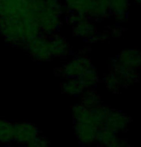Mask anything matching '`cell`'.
<instances>
[{"label":"cell","mask_w":141,"mask_h":147,"mask_svg":"<svg viewBox=\"0 0 141 147\" xmlns=\"http://www.w3.org/2000/svg\"><path fill=\"white\" fill-rule=\"evenodd\" d=\"M49 44L53 58L65 57L69 55L70 47L65 38L61 34H54L52 36H49Z\"/></svg>","instance_id":"ba28073f"},{"label":"cell","mask_w":141,"mask_h":147,"mask_svg":"<svg viewBox=\"0 0 141 147\" xmlns=\"http://www.w3.org/2000/svg\"><path fill=\"white\" fill-rule=\"evenodd\" d=\"M14 140V124L0 119V143H10Z\"/></svg>","instance_id":"5bb4252c"},{"label":"cell","mask_w":141,"mask_h":147,"mask_svg":"<svg viewBox=\"0 0 141 147\" xmlns=\"http://www.w3.org/2000/svg\"><path fill=\"white\" fill-rule=\"evenodd\" d=\"M31 0H0V17L21 16L29 13Z\"/></svg>","instance_id":"8992f818"},{"label":"cell","mask_w":141,"mask_h":147,"mask_svg":"<svg viewBox=\"0 0 141 147\" xmlns=\"http://www.w3.org/2000/svg\"><path fill=\"white\" fill-rule=\"evenodd\" d=\"M91 67V62L89 57L79 55L63 64L59 72L65 78H78Z\"/></svg>","instance_id":"5b68a950"},{"label":"cell","mask_w":141,"mask_h":147,"mask_svg":"<svg viewBox=\"0 0 141 147\" xmlns=\"http://www.w3.org/2000/svg\"><path fill=\"white\" fill-rule=\"evenodd\" d=\"M0 34L9 44L23 49L35 37L42 34L30 13L0 20Z\"/></svg>","instance_id":"6da1fadb"},{"label":"cell","mask_w":141,"mask_h":147,"mask_svg":"<svg viewBox=\"0 0 141 147\" xmlns=\"http://www.w3.org/2000/svg\"><path fill=\"white\" fill-rule=\"evenodd\" d=\"M77 79L81 82V84L83 85L84 88H87L96 83L97 80H98V76H97L95 69L91 67L87 72H84L81 76H79Z\"/></svg>","instance_id":"9a60e30c"},{"label":"cell","mask_w":141,"mask_h":147,"mask_svg":"<svg viewBox=\"0 0 141 147\" xmlns=\"http://www.w3.org/2000/svg\"><path fill=\"white\" fill-rule=\"evenodd\" d=\"M23 50H25L33 58L40 61H49L53 58L50 50L49 36L42 34L28 42Z\"/></svg>","instance_id":"277c9868"},{"label":"cell","mask_w":141,"mask_h":147,"mask_svg":"<svg viewBox=\"0 0 141 147\" xmlns=\"http://www.w3.org/2000/svg\"><path fill=\"white\" fill-rule=\"evenodd\" d=\"M129 0H110V13L114 14L118 21H125L127 18Z\"/></svg>","instance_id":"7c38bea8"},{"label":"cell","mask_w":141,"mask_h":147,"mask_svg":"<svg viewBox=\"0 0 141 147\" xmlns=\"http://www.w3.org/2000/svg\"><path fill=\"white\" fill-rule=\"evenodd\" d=\"M40 135V129L34 123L21 122L14 124V140L19 144H27Z\"/></svg>","instance_id":"52a82bcc"},{"label":"cell","mask_w":141,"mask_h":147,"mask_svg":"<svg viewBox=\"0 0 141 147\" xmlns=\"http://www.w3.org/2000/svg\"><path fill=\"white\" fill-rule=\"evenodd\" d=\"M84 87L77 78H65L61 83V91L69 96H78L83 92Z\"/></svg>","instance_id":"4fadbf2b"},{"label":"cell","mask_w":141,"mask_h":147,"mask_svg":"<svg viewBox=\"0 0 141 147\" xmlns=\"http://www.w3.org/2000/svg\"><path fill=\"white\" fill-rule=\"evenodd\" d=\"M66 13L61 0H31L29 13L36 21L40 33L52 36L63 24Z\"/></svg>","instance_id":"7a4b0ae2"},{"label":"cell","mask_w":141,"mask_h":147,"mask_svg":"<svg viewBox=\"0 0 141 147\" xmlns=\"http://www.w3.org/2000/svg\"><path fill=\"white\" fill-rule=\"evenodd\" d=\"M48 143H49L48 140L40 135V136H37V138L32 140L31 142H29L27 144H25V146L26 147H47Z\"/></svg>","instance_id":"2e32d148"},{"label":"cell","mask_w":141,"mask_h":147,"mask_svg":"<svg viewBox=\"0 0 141 147\" xmlns=\"http://www.w3.org/2000/svg\"><path fill=\"white\" fill-rule=\"evenodd\" d=\"M134 1H136L137 4H139V5H141V0H134Z\"/></svg>","instance_id":"e0dca14e"},{"label":"cell","mask_w":141,"mask_h":147,"mask_svg":"<svg viewBox=\"0 0 141 147\" xmlns=\"http://www.w3.org/2000/svg\"><path fill=\"white\" fill-rule=\"evenodd\" d=\"M64 9L69 13L87 16L91 0H61Z\"/></svg>","instance_id":"8fae6325"},{"label":"cell","mask_w":141,"mask_h":147,"mask_svg":"<svg viewBox=\"0 0 141 147\" xmlns=\"http://www.w3.org/2000/svg\"><path fill=\"white\" fill-rule=\"evenodd\" d=\"M110 13V0H91L87 16L91 20H100L106 18Z\"/></svg>","instance_id":"30bf717a"},{"label":"cell","mask_w":141,"mask_h":147,"mask_svg":"<svg viewBox=\"0 0 141 147\" xmlns=\"http://www.w3.org/2000/svg\"><path fill=\"white\" fill-rule=\"evenodd\" d=\"M68 22L72 26V33L74 36L91 40L97 34L96 27L87 16L79 13H69Z\"/></svg>","instance_id":"3957f363"},{"label":"cell","mask_w":141,"mask_h":147,"mask_svg":"<svg viewBox=\"0 0 141 147\" xmlns=\"http://www.w3.org/2000/svg\"><path fill=\"white\" fill-rule=\"evenodd\" d=\"M117 66L130 70L141 66V53L137 50H125L117 58Z\"/></svg>","instance_id":"9c48e42d"}]
</instances>
